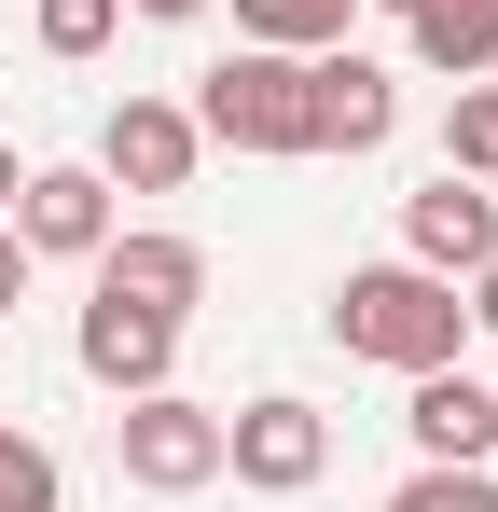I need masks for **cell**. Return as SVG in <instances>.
I'll use <instances>...</instances> for the list:
<instances>
[{"label":"cell","mask_w":498,"mask_h":512,"mask_svg":"<svg viewBox=\"0 0 498 512\" xmlns=\"http://www.w3.org/2000/svg\"><path fill=\"white\" fill-rule=\"evenodd\" d=\"M332 346L374 360V374H429V360L471 346V305H457V277H429V263H346V291H332Z\"/></svg>","instance_id":"6da1fadb"},{"label":"cell","mask_w":498,"mask_h":512,"mask_svg":"<svg viewBox=\"0 0 498 512\" xmlns=\"http://www.w3.org/2000/svg\"><path fill=\"white\" fill-rule=\"evenodd\" d=\"M180 111H194V139H208V153H305V56L236 42L208 84L180 97Z\"/></svg>","instance_id":"7a4b0ae2"},{"label":"cell","mask_w":498,"mask_h":512,"mask_svg":"<svg viewBox=\"0 0 498 512\" xmlns=\"http://www.w3.org/2000/svg\"><path fill=\"white\" fill-rule=\"evenodd\" d=\"M111 457H125L139 499H194V485H222V416L180 402V388H139V402L111 416Z\"/></svg>","instance_id":"3957f363"},{"label":"cell","mask_w":498,"mask_h":512,"mask_svg":"<svg viewBox=\"0 0 498 512\" xmlns=\"http://www.w3.org/2000/svg\"><path fill=\"white\" fill-rule=\"evenodd\" d=\"M222 471H236L249 499H305L332 471V416L291 402V388H277V402H236V416H222Z\"/></svg>","instance_id":"277c9868"},{"label":"cell","mask_w":498,"mask_h":512,"mask_svg":"<svg viewBox=\"0 0 498 512\" xmlns=\"http://www.w3.org/2000/svg\"><path fill=\"white\" fill-rule=\"evenodd\" d=\"M388 125H402V84H388L374 56L319 42V56H305V153H388Z\"/></svg>","instance_id":"5b68a950"},{"label":"cell","mask_w":498,"mask_h":512,"mask_svg":"<svg viewBox=\"0 0 498 512\" xmlns=\"http://www.w3.org/2000/svg\"><path fill=\"white\" fill-rule=\"evenodd\" d=\"M70 360L111 388V402H139V388H180V319H153V305H125V291H97L83 305Z\"/></svg>","instance_id":"8992f818"},{"label":"cell","mask_w":498,"mask_h":512,"mask_svg":"<svg viewBox=\"0 0 498 512\" xmlns=\"http://www.w3.org/2000/svg\"><path fill=\"white\" fill-rule=\"evenodd\" d=\"M194 111L180 97H111V125H97V180H125V194H180L194 180Z\"/></svg>","instance_id":"52a82bcc"},{"label":"cell","mask_w":498,"mask_h":512,"mask_svg":"<svg viewBox=\"0 0 498 512\" xmlns=\"http://www.w3.org/2000/svg\"><path fill=\"white\" fill-rule=\"evenodd\" d=\"M97 291H125V305H153V319H194V305H208V250L166 236V222H111V236H97Z\"/></svg>","instance_id":"ba28073f"},{"label":"cell","mask_w":498,"mask_h":512,"mask_svg":"<svg viewBox=\"0 0 498 512\" xmlns=\"http://www.w3.org/2000/svg\"><path fill=\"white\" fill-rule=\"evenodd\" d=\"M14 236H28V263H97L111 180H97V167H28V180H14Z\"/></svg>","instance_id":"9c48e42d"},{"label":"cell","mask_w":498,"mask_h":512,"mask_svg":"<svg viewBox=\"0 0 498 512\" xmlns=\"http://www.w3.org/2000/svg\"><path fill=\"white\" fill-rule=\"evenodd\" d=\"M498 250V194L485 180H429V194H402V263H429V277H471V263Z\"/></svg>","instance_id":"30bf717a"},{"label":"cell","mask_w":498,"mask_h":512,"mask_svg":"<svg viewBox=\"0 0 498 512\" xmlns=\"http://www.w3.org/2000/svg\"><path fill=\"white\" fill-rule=\"evenodd\" d=\"M402 42H415V70L485 84V70H498V0H415V14H402Z\"/></svg>","instance_id":"8fae6325"},{"label":"cell","mask_w":498,"mask_h":512,"mask_svg":"<svg viewBox=\"0 0 498 512\" xmlns=\"http://www.w3.org/2000/svg\"><path fill=\"white\" fill-rule=\"evenodd\" d=\"M415 402H402V429H415V457H485V374H457V360H429V374H402Z\"/></svg>","instance_id":"7c38bea8"},{"label":"cell","mask_w":498,"mask_h":512,"mask_svg":"<svg viewBox=\"0 0 498 512\" xmlns=\"http://www.w3.org/2000/svg\"><path fill=\"white\" fill-rule=\"evenodd\" d=\"M346 14H360V0H236V42H277V56H319V42H346Z\"/></svg>","instance_id":"4fadbf2b"},{"label":"cell","mask_w":498,"mask_h":512,"mask_svg":"<svg viewBox=\"0 0 498 512\" xmlns=\"http://www.w3.org/2000/svg\"><path fill=\"white\" fill-rule=\"evenodd\" d=\"M388 512H498V471L485 457H415V485Z\"/></svg>","instance_id":"5bb4252c"},{"label":"cell","mask_w":498,"mask_h":512,"mask_svg":"<svg viewBox=\"0 0 498 512\" xmlns=\"http://www.w3.org/2000/svg\"><path fill=\"white\" fill-rule=\"evenodd\" d=\"M443 167H457V180H498V70L457 84V111H443Z\"/></svg>","instance_id":"9a60e30c"},{"label":"cell","mask_w":498,"mask_h":512,"mask_svg":"<svg viewBox=\"0 0 498 512\" xmlns=\"http://www.w3.org/2000/svg\"><path fill=\"white\" fill-rule=\"evenodd\" d=\"M56 499H70L56 443H42V429H0V512H56Z\"/></svg>","instance_id":"2e32d148"},{"label":"cell","mask_w":498,"mask_h":512,"mask_svg":"<svg viewBox=\"0 0 498 512\" xmlns=\"http://www.w3.org/2000/svg\"><path fill=\"white\" fill-rule=\"evenodd\" d=\"M28 28H42V56H56V70H83V56H111V28H125V0H42Z\"/></svg>","instance_id":"e0dca14e"},{"label":"cell","mask_w":498,"mask_h":512,"mask_svg":"<svg viewBox=\"0 0 498 512\" xmlns=\"http://www.w3.org/2000/svg\"><path fill=\"white\" fill-rule=\"evenodd\" d=\"M457 305H471V333H498V250L471 263V277H457Z\"/></svg>","instance_id":"ac0fdd59"},{"label":"cell","mask_w":498,"mask_h":512,"mask_svg":"<svg viewBox=\"0 0 498 512\" xmlns=\"http://www.w3.org/2000/svg\"><path fill=\"white\" fill-rule=\"evenodd\" d=\"M14 305H28V236L0 222V319H14Z\"/></svg>","instance_id":"d6986e66"},{"label":"cell","mask_w":498,"mask_h":512,"mask_svg":"<svg viewBox=\"0 0 498 512\" xmlns=\"http://www.w3.org/2000/svg\"><path fill=\"white\" fill-rule=\"evenodd\" d=\"M125 14H153V28H194V14H208V0H125Z\"/></svg>","instance_id":"ffe728a7"},{"label":"cell","mask_w":498,"mask_h":512,"mask_svg":"<svg viewBox=\"0 0 498 512\" xmlns=\"http://www.w3.org/2000/svg\"><path fill=\"white\" fill-rule=\"evenodd\" d=\"M14 180H28V167H14V139H0V222H14Z\"/></svg>","instance_id":"44dd1931"},{"label":"cell","mask_w":498,"mask_h":512,"mask_svg":"<svg viewBox=\"0 0 498 512\" xmlns=\"http://www.w3.org/2000/svg\"><path fill=\"white\" fill-rule=\"evenodd\" d=\"M485 457H498V388H485Z\"/></svg>","instance_id":"7402d4cb"},{"label":"cell","mask_w":498,"mask_h":512,"mask_svg":"<svg viewBox=\"0 0 498 512\" xmlns=\"http://www.w3.org/2000/svg\"><path fill=\"white\" fill-rule=\"evenodd\" d=\"M374 14H415V0H374Z\"/></svg>","instance_id":"603a6c76"}]
</instances>
